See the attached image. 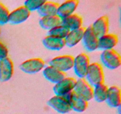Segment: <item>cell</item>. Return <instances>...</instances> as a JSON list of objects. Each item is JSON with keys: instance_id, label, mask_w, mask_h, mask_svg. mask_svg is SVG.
I'll use <instances>...</instances> for the list:
<instances>
[{"instance_id": "cell-4", "label": "cell", "mask_w": 121, "mask_h": 114, "mask_svg": "<svg viewBox=\"0 0 121 114\" xmlns=\"http://www.w3.org/2000/svg\"><path fill=\"white\" fill-rule=\"evenodd\" d=\"M74 57L70 55L58 56L49 61V65L58 69L62 72H66L73 68Z\"/></svg>"}, {"instance_id": "cell-28", "label": "cell", "mask_w": 121, "mask_h": 114, "mask_svg": "<svg viewBox=\"0 0 121 114\" xmlns=\"http://www.w3.org/2000/svg\"><path fill=\"white\" fill-rule=\"evenodd\" d=\"M0 34H1V30H0Z\"/></svg>"}, {"instance_id": "cell-11", "label": "cell", "mask_w": 121, "mask_h": 114, "mask_svg": "<svg viewBox=\"0 0 121 114\" xmlns=\"http://www.w3.org/2000/svg\"><path fill=\"white\" fill-rule=\"evenodd\" d=\"M31 12L24 5L15 8L9 13V23L12 24H19L26 21L30 16Z\"/></svg>"}, {"instance_id": "cell-15", "label": "cell", "mask_w": 121, "mask_h": 114, "mask_svg": "<svg viewBox=\"0 0 121 114\" xmlns=\"http://www.w3.org/2000/svg\"><path fill=\"white\" fill-rule=\"evenodd\" d=\"M93 32L100 38L102 36L108 33L109 28V19L106 15H103L98 18L91 26Z\"/></svg>"}, {"instance_id": "cell-19", "label": "cell", "mask_w": 121, "mask_h": 114, "mask_svg": "<svg viewBox=\"0 0 121 114\" xmlns=\"http://www.w3.org/2000/svg\"><path fill=\"white\" fill-rule=\"evenodd\" d=\"M43 44L46 48L53 51H60L66 46L65 39L48 35L43 39Z\"/></svg>"}, {"instance_id": "cell-2", "label": "cell", "mask_w": 121, "mask_h": 114, "mask_svg": "<svg viewBox=\"0 0 121 114\" xmlns=\"http://www.w3.org/2000/svg\"><path fill=\"white\" fill-rule=\"evenodd\" d=\"M100 59L105 66L111 70L118 68L121 65V57L114 49L105 50L100 55Z\"/></svg>"}, {"instance_id": "cell-3", "label": "cell", "mask_w": 121, "mask_h": 114, "mask_svg": "<svg viewBox=\"0 0 121 114\" xmlns=\"http://www.w3.org/2000/svg\"><path fill=\"white\" fill-rule=\"evenodd\" d=\"M91 62L89 56L85 53H81L74 57L73 68L79 78H85Z\"/></svg>"}, {"instance_id": "cell-12", "label": "cell", "mask_w": 121, "mask_h": 114, "mask_svg": "<svg viewBox=\"0 0 121 114\" xmlns=\"http://www.w3.org/2000/svg\"><path fill=\"white\" fill-rule=\"evenodd\" d=\"M14 71V62L8 57L0 60V81L7 82L13 76Z\"/></svg>"}, {"instance_id": "cell-25", "label": "cell", "mask_w": 121, "mask_h": 114, "mask_svg": "<svg viewBox=\"0 0 121 114\" xmlns=\"http://www.w3.org/2000/svg\"><path fill=\"white\" fill-rule=\"evenodd\" d=\"M9 13L8 8L0 2V24L4 25L9 23Z\"/></svg>"}, {"instance_id": "cell-1", "label": "cell", "mask_w": 121, "mask_h": 114, "mask_svg": "<svg viewBox=\"0 0 121 114\" xmlns=\"http://www.w3.org/2000/svg\"><path fill=\"white\" fill-rule=\"evenodd\" d=\"M85 77L87 81L93 87L104 83L105 74L101 64L98 62L91 63Z\"/></svg>"}, {"instance_id": "cell-22", "label": "cell", "mask_w": 121, "mask_h": 114, "mask_svg": "<svg viewBox=\"0 0 121 114\" xmlns=\"http://www.w3.org/2000/svg\"><path fill=\"white\" fill-rule=\"evenodd\" d=\"M59 4L53 1H47L41 5L37 10L38 13L41 17L57 15Z\"/></svg>"}, {"instance_id": "cell-27", "label": "cell", "mask_w": 121, "mask_h": 114, "mask_svg": "<svg viewBox=\"0 0 121 114\" xmlns=\"http://www.w3.org/2000/svg\"><path fill=\"white\" fill-rule=\"evenodd\" d=\"M8 55V49L5 45L0 41V60L7 58Z\"/></svg>"}, {"instance_id": "cell-26", "label": "cell", "mask_w": 121, "mask_h": 114, "mask_svg": "<svg viewBox=\"0 0 121 114\" xmlns=\"http://www.w3.org/2000/svg\"><path fill=\"white\" fill-rule=\"evenodd\" d=\"M45 2V0H28L25 1L24 5L27 7L30 12L34 11H37Z\"/></svg>"}, {"instance_id": "cell-6", "label": "cell", "mask_w": 121, "mask_h": 114, "mask_svg": "<svg viewBox=\"0 0 121 114\" xmlns=\"http://www.w3.org/2000/svg\"><path fill=\"white\" fill-rule=\"evenodd\" d=\"M73 91L87 102L93 98V86L85 78H79L77 80Z\"/></svg>"}, {"instance_id": "cell-8", "label": "cell", "mask_w": 121, "mask_h": 114, "mask_svg": "<svg viewBox=\"0 0 121 114\" xmlns=\"http://www.w3.org/2000/svg\"><path fill=\"white\" fill-rule=\"evenodd\" d=\"M63 96L69 102L72 110L77 112H83L88 107V102L77 95L74 91Z\"/></svg>"}, {"instance_id": "cell-20", "label": "cell", "mask_w": 121, "mask_h": 114, "mask_svg": "<svg viewBox=\"0 0 121 114\" xmlns=\"http://www.w3.org/2000/svg\"><path fill=\"white\" fill-rule=\"evenodd\" d=\"M61 24L67 27L69 30H73L82 27L83 19L78 14H72L62 19Z\"/></svg>"}, {"instance_id": "cell-7", "label": "cell", "mask_w": 121, "mask_h": 114, "mask_svg": "<svg viewBox=\"0 0 121 114\" xmlns=\"http://www.w3.org/2000/svg\"><path fill=\"white\" fill-rule=\"evenodd\" d=\"M76 80L70 77H66L55 84L53 87V91L56 95L63 96L72 92L75 87Z\"/></svg>"}, {"instance_id": "cell-23", "label": "cell", "mask_w": 121, "mask_h": 114, "mask_svg": "<svg viewBox=\"0 0 121 114\" xmlns=\"http://www.w3.org/2000/svg\"><path fill=\"white\" fill-rule=\"evenodd\" d=\"M109 87L105 84H98L93 88V98L98 102H104L106 101L108 93Z\"/></svg>"}, {"instance_id": "cell-9", "label": "cell", "mask_w": 121, "mask_h": 114, "mask_svg": "<svg viewBox=\"0 0 121 114\" xmlns=\"http://www.w3.org/2000/svg\"><path fill=\"white\" fill-rule=\"evenodd\" d=\"M47 104L61 114H67L72 110L69 103L64 96L55 95L48 100Z\"/></svg>"}, {"instance_id": "cell-24", "label": "cell", "mask_w": 121, "mask_h": 114, "mask_svg": "<svg viewBox=\"0 0 121 114\" xmlns=\"http://www.w3.org/2000/svg\"><path fill=\"white\" fill-rule=\"evenodd\" d=\"M69 32L70 30L67 27L63 24H60L48 30V36L65 39Z\"/></svg>"}, {"instance_id": "cell-13", "label": "cell", "mask_w": 121, "mask_h": 114, "mask_svg": "<svg viewBox=\"0 0 121 114\" xmlns=\"http://www.w3.org/2000/svg\"><path fill=\"white\" fill-rule=\"evenodd\" d=\"M79 2L77 0H68L59 4L57 15L63 19L74 14L77 9Z\"/></svg>"}, {"instance_id": "cell-16", "label": "cell", "mask_w": 121, "mask_h": 114, "mask_svg": "<svg viewBox=\"0 0 121 114\" xmlns=\"http://www.w3.org/2000/svg\"><path fill=\"white\" fill-rule=\"evenodd\" d=\"M118 43V38L113 33H107L99 38L98 49L105 50L113 49Z\"/></svg>"}, {"instance_id": "cell-18", "label": "cell", "mask_w": 121, "mask_h": 114, "mask_svg": "<svg viewBox=\"0 0 121 114\" xmlns=\"http://www.w3.org/2000/svg\"><path fill=\"white\" fill-rule=\"evenodd\" d=\"M85 27H81L76 30H70L67 36L65 39L66 46L72 48L78 45L82 40Z\"/></svg>"}, {"instance_id": "cell-17", "label": "cell", "mask_w": 121, "mask_h": 114, "mask_svg": "<svg viewBox=\"0 0 121 114\" xmlns=\"http://www.w3.org/2000/svg\"><path fill=\"white\" fill-rule=\"evenodd\" d=\"M106 103L112 108H119L121 104V89L117 86H112L109 87Z\"/></svg>"}, {"instance_id": "cell-5", "label": "cell", "mask_w": 121, "mask_h": 114, "mask_svg": "<svg viewBox=\"0 0 121 114\" xmlns=\"http://www.w3.org/2000/svg\"><path fill=\"white\" fill-rule=\"evenodd\" d=\"M44 61L40 58H34L22 62L20 68L22 72L27 74H35L43 70L45 68Z\"/></svg>"}, {"instance_id": "cell-21", "label": "cell", "mask_w": 121, "mask_h": 114, "mask_svg": "<svg viewBox=\"0 0 121 114\" xmlns=\"http://www.w3.org/2000/svg\"><path fill=\"white\" fill-rule=\"evenodd\" d=\"M62 19L57 15L43 17L39 21V24L44 30H50L52 28L61 24Z\"/></svg>"}, {"instance_id": "cell-10", "label": "cell", "mask_w": 121, "mask_h": 114, "mask_svg": "<svg viewBox=\"0 0 121 114\" xmlns=\"http://www.w3.org/2000/svg\"><path fill=\"white\" fill-rule=\"evenodd\" d=\"M98 40L99 38L93 32L91 26L85 28L82 41L86 51L89 52H93L98 49Z\"/></svg>"}, {"instance_id": "cell-14", "label": "cell", "mask_w": 121, "mask_h": 114, "mask_svg": "<svg viewBox=\"0 0 121 114\" xmlns=\"http://www.w3.org/2000/svg\"><path fill=\"white\" fill-rule=\"evenodd\" d=\"M43 74L48 81L54 84H56L66 77L65 72H62L50 65L45 66L43 70Z\"/></svg>"}]
</instances>
